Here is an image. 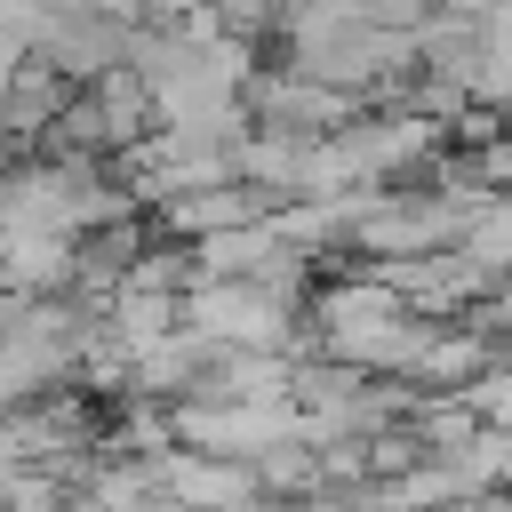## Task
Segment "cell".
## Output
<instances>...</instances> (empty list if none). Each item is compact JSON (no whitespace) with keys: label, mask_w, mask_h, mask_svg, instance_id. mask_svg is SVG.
Masks as SVG:
<instances>
[{"label":"cell","mask_w":512,"mask_h":512,"mask_svg":"<svg viewBox=\"0 0 512 512\" xmlns=\"http://www.w3.org/2000/svg\"><path fill=\"white\" fill-rule=\"evenodd\" d=\"M288 320H304V312H288L256 280H200L184 296V328L200 344H216V352H296V328Z\"/></svg>","instance_id":"obj_1"},{"label":"cell","mask_w":512,"mask_h":512,"mask_svg":"<svg viewBox=\"0 0 512 512\" xmlns=\"http://www.w3.org/2000/svg\"><path fill=\"white\" fill-rule=\"evenodd\" d=\"M160 496H176L184 512H248V504L264 496V480H256V464H240V456L176 448V456H160Z\"/></svg>","instance_id":"obj_2"}]
</instances>
